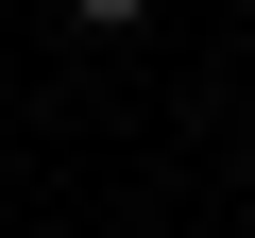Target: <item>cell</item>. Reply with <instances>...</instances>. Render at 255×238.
Wrapping results in <instances>:
<instances>
[{"instance_id":"1","label":"cell","mask_w":255,"mask_h":238,"mask_svg":"<svg viewBox=\"0 0 255 238\" xmlns=\"http://www.w3.org/2000/svg\"><path fill=\"white\" fill-rule=\"evenodd\" d=\"M68 17H85V34H136V17H153V0H68Z\"/></svg>"}]
</instances>
